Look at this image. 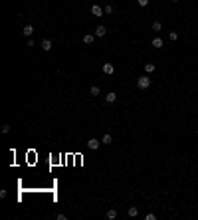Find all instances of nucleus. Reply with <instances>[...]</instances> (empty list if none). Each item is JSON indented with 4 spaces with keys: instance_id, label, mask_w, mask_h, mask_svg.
Returning a JSON list of instances; mask_svg holds the SVG:
<instances>
[{
    "instance_id": "obj_19",
    "label": "nucleus",
    "mask_w": 198,
    "mask_h": 220,
    "mask_svg": "<svg viewBox=\"0 0 198 220\" xmlns=\"http://www.w3.org/2000/svg\"><path fill=\"white\" fill-rule=\"evenodd\" d=\"M10 131V125H2V133H8Z\"/></svg>"
},
{
    "instance_id": "obj_10",
    "label": "nucleus",
    "mask_w": 198,
    "mask_h": 220,
    "mask_svg": "<svg viewBox=\"0 0 198 220\" xmlns=\"http://www.w3.org/2000/svg\"><path fill=\"white\" fill-rule=\"evenodd\" d=\"M111 135H109V133H105V135H103V139H101V143H103V145H111Z\"/></svg>"
},
{
    "instance_id": "obj_4",
    "label": "nucleus",
    "mask_w": 198,
    "mask_h": 220,
    "mask_svg": "<svg viewBox=\"0 0 198 220\" xmlns=\"http://www.w3.org/2000/svg\"><path fill=\"white\" fill-rule=\"evenodd\" d=\"M91 14H93V16H103V14H105V10L95 4V6H91Z\"/></svg>"
},
{
    "instance_id": "obj_3",
    "label": "nucleus",
    "mask_w": 198,
    "mask_h": 220,
    "mask_svg": "<svg viewBox=\"0 0 198 220\" xmlns=\"http://www.w3.org/2000/svg\"><path fill=\"white\" fill-rule=\"evenodd\" d=\"M101 69H103V73H105V75H111V73L115 72V66H113V64H103V67H101Z\"/></svg>"
},
{
    "instance_id": "obj_18",
    "label": "nucleus",
    "mask_w": 198,
    "mask_h": 220,
    "mask_svg": "<svg viewBox=\"0 0 198 220\" xmlns=\"http://www.w3.org/2000/svg\"><path fill=\"white\" fill-rule=\"evenodd\" d=\"M103 10H105V14H113V6H109V4H107Z\"/></svg>"
},
{
    "instance_id": "obj_8",
    "label": "nucleus",
    "mask_w": 198,
    "mask_h": 220,
    "mask_svg": "<svg viewBox=\"0 0 198 220\" xmlns=\"http://www.w3.org/2000/svg\"><path fill=\"white\" fill-rule=\"evenodd\" d=\"M107 218L109 220H115L117 218V210H115V208H109V210H107V214H105Z\"/></svg>"
},
{
    "instance_id": "obj_9",
    "label": "nucleus",
    "mask_w": 198,
    "mask_h": 220,
    "mask_svg": "<svg viewBox=\"0 0 198 220\" xmlns=\"http://www.w3.org/2000/svg\"><path fill=\"white\" fill-rule=\"evenodd\" d=\"M42 48H44V52H50L52 50V40H42Z\"/></svg>"
},
{
    "instance_id": "obj_7",
    "label": "nucleus",
    "mask_w": 198,
    "mask_h": 220,
    "mask_svg": "<svg viewBox=\"0 0 198 220\" xmlns=\"http://www.w3.org/2000/svg\"><path fill=\"white\" fill-rule=\"evenodd\" d=\"M115 99H117V93H113V91H109V93L105 95V103H113Z\"/></svg>"
},
{
    "instance_id": "obj_2",
    "label": "nucleus",
    "mask_w": 198,
    "mask_h": 220,
    "mask_svg": "<svg viewBox=\"0 0 198 220\" xmlns=\"http://www.w3.org/2000/svg\"><path fill=\"white\" fill-rule=\"evenodd\" d=\"M99 145H101V141H97V139H89L87 141V147H89V149H91V151H95V149H99Z\"/></svg>"
},
{
    "instance_id": "obj_20",
    "label": "nucleus",
    "mask_w": 198,
    "mask_h": 220,
    "mask_svg": "<svg viewBox=\"0 0 198 220\" xmlns=\"http://www.w3.org/2000/svg\"><path fill=\"white\" fill-rule=\"evenodd\" d=\"M149 4V0H139V6H147Z\"/></svg>"
},
{
    "instance_id": "obj_17",
    "label": "nucleus",
    "mask_w": 198,
    "mask_h": 220,
    "mask_svg": "<svg viewBox=\"0 0 198 220\" xmlns=\"http://www.w3.org/2000/svg\"><path fill=\"white\" fill-rule=\"evenodd\" d=\"M168 38H171L172 42H174V40H178V32H168Z\"/></svg>"
},
{
    "instance_id": "obj_1",
    "label": "nucleus",
    "mask_w": 198,
    "mask_h": 220,
    "mask_svg": "<svg viewBox=\"0 0 198 220\" xmlns=\"http://www.w3.org/2000/svg\"><path fill=\"white\" fill-rule=\"evenodd\" d=\"M151 85V77H147V75H141L137 80V87L139 89H147V87Z\"/></svg>"
},
{
    "instance_id": "obj_21",
    "label": "nucleus",
    "mask_w": 198,
    "mask_h": 220,
    "mask_svg": "<svg viewBox=\"0 0 198 220\" xmlns=\"http://www.w3.org/2000/svg\"><path fill=\"white\" fill-rule=\"evenodd\" d=\"M174 2H178V0H174Z\"/></svg>"
},
{
    "instance_id": "obj_14",
    "label": "nucleus",
    "mask_w": 198,
    "mask_h": 220,
    "mask_svg": "<svg viewBox=\"0 0 198 220\" xmlns=\"http://www.w3.org/2000/svg\"><path fill=\"white\" fill-rule=\"evenodd\" d=\"M152 30H155V32H160V30H163V24H160V22H152Z\"/></svg>"
},
{
    "instance_id": "obj_11",
    "label": "nucleus",
    "mask_w": 198,
    "mask_h": 220,
    "mask_svg": "<svg viewBox=\"0 0 198 220\" xmlns=\"http://www.w3.org/2000/svg\"><path fill=\"white\" fill-rule=\"evenodd\" d=\"M93 40H95L93 34H85V36H83V42H85V44H93Z\"/></svg>"
},
{
    "instance_id": "obj_13",
    "label": "nucleus",
    "mask_w": 198,
    "mask_h": 220,
    "mask_svg": "<svg viewBox=\"0 0 198 220\" xmlns=\"http://www.w3.org/2000/svg\"><path fill=\"white\" fill-rule=\"evenodd\" d=\"M145 72L152 73V72H155V64H145Z\"/></svg>"
},
{
    "instance_id": "obj_6",
    "label": "nucleus",
    "mask_w": 198,
    "mask_h": 220,
    "mask_svg": "<svg viewBox=\"0 0 198 220\" xmlns=\"http://www.w3.org/2000/svg\"><path fill=\"white\" fill-rule=\"evenodd\" d=\"M22 34H24L26 38H30V36H32V34H34V28L30 26V24H28V26H24V30H22Z\"/></svg>"
},
{
    "instance_id": "obj_15",
    "label": "nucleus",
    "mask_w": 198,
    "mask_h": 220,
    "mask_svg": "<svg viewBox=\"0 0 198 220\" xmlns=\"http://www.w3.org/2000/svg\"><path fill=\"white\" fill-rule=\"evenodd\" d=\"M137 214H139V208H137V206H131V208H129V216H137Z\"/></svg>"
},
{
    "instance_id": "obj_5",
    "label": "nucleus",
    "mask_w": 198,
    "mask_h": 220,
    "mask_svg": "<svg viewBox=\"0 0 198 220\" xmlns=\"http://www.w3.org/2000/svg\"><path fill=\"white\" fill-rule=\"evenodd\" d=\"M105 34H107V28L105 26H97V28H95V36H97V38H103Z\"/></svg>"
},
{
    "instance_id": "obj_16",
    "label": "nucleus",
    "mask_w": 198,
    "mask_h": 220,
    "mask_svg": "<svg viewBox=\"0 0 198 220\" xmlns=\"http://www.w3.org/2000/svg\"><path fill=\"white\" fill-rule=\"evenodd\" d=\"M89 93H91V95H99V87H97V85H91Z\"/></svg>"
},
{
    "instance_id": "obj_12",
    "label": "nucleus",
    "mask_w": 198,
    "mask_h": 220,
    "mask_svg": "<svg viewBox=\"0 0 198 220\" xmlns=\"http://www.w3.org/2000/svg\"><path fill=\"white\" fill-rule=\"evenodd\" d=\"M163 44H165V42L160 40V38H155V40H152V48H163Z\"/></svg>"
}]
</instances>
